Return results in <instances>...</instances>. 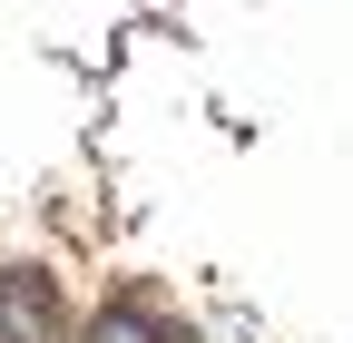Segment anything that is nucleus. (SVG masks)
I'll list each match as a JSON object with an SVG mask.
<instances>
[{"label":"nucleus","mask_w":353,"mask_h":343,"mask_svg":"<svg viewBox=\"0 0 353 343\" xmlns=\"http://www.w3.org/2000/svg\"><path fill=\"white\" fill-rule=\"evenodd\" d=\"M0 343H50V275L0 265Z\"/></svg>","instance_id":"nucleus-1"},{"label":"nucleus","mask_w":353,"mask_h":343,"mask_svg":"<svg viewBox=\"0 0 353 343\" xmlns=\"http://www.w3.org/2000/svg\"><path fill=\"white\" fill-rule=\"evenodd\" d=\"M88 343H176L157 304H138V294H108L99 314H88Z\"/></svg>","instance_id":"nucleus-2"}]
</instances>
